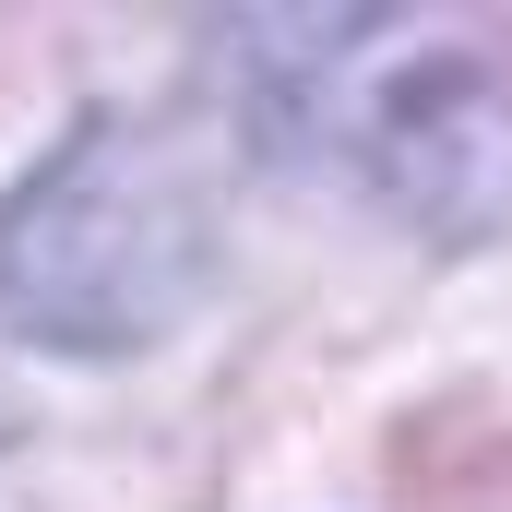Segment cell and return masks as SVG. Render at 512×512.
Wrapping results in <instances>:
<instances>
[{
    "mask_svg": "<svg viewBox=\"0 0 512 512\" xmlns=\"http://www.w3.org/2000/svg\"><path fill=\"white\" fill-rule=\"evenodd\" d=\"M191 262H203L191 191L179 179L96 191V167L72 143L0 215V322L12 334H48V346H131V334H155L191 298Z\"/></svg>",
    "mask_w": 512,
    "mask_h": 512,
    "instance_id": "1",
    "label": "cell"
}]
</instances>
